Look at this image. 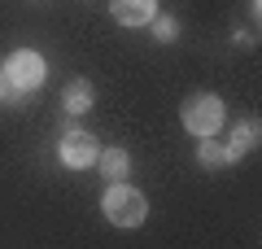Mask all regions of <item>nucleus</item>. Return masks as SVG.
Here are the masks:
<instances>
[{
    "instance_id": "nucleus-2",
    "label": "nucleus",
    "mask_w": 262,
    "mask_h": 249,
    "mask_svg": "<svg viewBox=\"0 0 262 249\" xmlns=\"http://www.w3.org/2000/svg\"><path fill=\"white\" fill-rule=\"evenodd\" d=\"M227 122V110L219 96L210 92H196L184 101V127L192 131V136H219V127Z\"/></svg>"
},
{
    "instance_id": "nucleus-6",
    "label": "nucleus",
    "mask_w": 262,
    "mask_h": 249,
    "mask_svg": "<svg viewBox=\"0 0 262 249\" xmlns=\"http://www.w3.org/2000/svg\"><path fill=\"white\" fill-rule=\"evenodd\" d=\"M61 101H66V110H70V114H88V110H92V101H96V96H92V83H88V79L66 83V96H61Z\"/></svg>"
},
{
    "instance_id": "nucleus-5",
    "label": "nucleus",
    "mask_w": 262,
    "mask_h": 249,
    "mask_svg": "<svg viewBox=\"0 0 262 249\" xmlns=\"http://www.w3.org/2000/svg\"><path fill=\"white\" fill-rule=\"evenodd\" d=\"M110 13H114V22H122V27H144V22L158 18V0H114Z\"/></svg>"
},
{
    "instance_id": "nucleus-10",
    "label": "nucleus",
    "mask_w": 262,
    "mask_h": 249,
    "mask_svg": "<svg viewBox=\"0 0 262 249\" xmlns=\"http://www.w3.org/2000/svg\"><path fill=\"white\" fill-rule=\"evenodd\" d=\"M153 35H158L162 44H170V39L179 35V27H175V18H153Z\"/></svg>"
},
{
    "instance_id": "nucleus-3",
    "label": "nucleus",
    "mask_w": 262,
    "mask_h": 249,
    "mask_svg": "<svg viewBox=\"0 0 262 249\" xmlns=\"http://www.w3.org/2000/svg\"><path fill=\"white\" fill-rule=\"evenodd\" d=\"M5 74H9V83L18 88V92H35L39 83H44V57L31 53V48H22V53H13V57H9Z\"/></svg>"
},
{
    "instance_id": "nucleus-9",
    "label": "nucleus",
    "mask_w": 262,
    "mask_h": 249,
    "mask_svg": "<svg viewBox=\"0 0 262 249\" xmlns=\"http://www.w3.org/2000/svg\"><path fill=\"white\" fill-rule=\"evenodd\" d=\"M201 166H219V162H227V149H219L214 144V136H201Z\"/></svg>"
},
{
    "instance_id": "nucleus-1",
    "label": "nucleus",
    "mask_w": 262,
    "mask_h": 249,
    "mask_svg": "<svg viewBox=\"0 0 262 249\" xmlns=\"http://www.w3.org/2000/svg\"><path fill=\"white\" fill-rule=\"evenodd\" d=\"M101 210L110 223H118V227H136V223H144V214H149V201H144L136 188H127L122 179H114L110 188H105L101 197Z\"/></svg>"
},
{
    "instance_id": "nucleus-7",
    "label": "nucleus",
    "mask_w": 262,
    "mask_h": 249,
    "mask_svg": "<svg viewBox=\"0 0 262 249\" xmlns=\"http://www.w3.org/2000/svg\"><path fill=\"white\" fill-rule=\"evenodd\" d=\"M96 166H101V171H105V179H110V184H114V179H127V153H122V149H101V153H96Z\"/></svg>"
},
{
    "instance_id": "nucleus-4",
    "label": "nucleus",
    "mask_w": 262,
    "mask_h": 249,
    "mask_svg": "<svg viewBox=\"0 0 262 249\" xmlns=\"http://www.w3.org/2000/svg\"><path fill=\"white\" fill-rule=\"evenodd\" d=\"M57 153H61V162L70 166V171H83V166H96V153H101V144H96L88 131H66Z\"/></svg>"
},
{
    "instance_id": "nucleus-11",
    "label": "nucleus",
    "mask_w": 262,
    "mask_h": 249,
    "mask_svg": "<svg viewBox=\"0 0 262 249\" xmlns=\"http://www.w3.org/2000/svg\"><path fill=\"white\" fill-rule=\"evenodd\" d=\"M9 88L13 83H9V74H5V66H0V101H9Z\"/></svg>"
},
{
    "instance_id": "nucleus-8",
    "label": "nucleus",
    "mask_w": 262,
    "mask_h": 249,
    "mask_svg": "<svg viewBox=\"0 0 262 249\" xmlns=\"http://www.w3.org/2000/svg\"><path fill=\"white\" fill-rule=\"evenodd\" d=\"M249 149H258V122H241L232 136V149H227V162H236V157H245Z\"/></svg>"
}]
</instances>
